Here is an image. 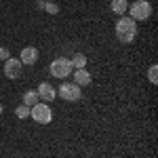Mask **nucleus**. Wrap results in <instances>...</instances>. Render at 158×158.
<instances>
[{
    "mask_svg": "<svg viewBox=\"0 0 158 158\" xmlns=\"http://www.w3.org/2000/svg\"><path fill=\"white\" fill-rule=\"evenodd\" d=\"M114 32H116V38L120 40L122 44H131L135 38H137V23H135L131 17H120L116 21Z\"/></svg>",
    "mask_w": 158,
    "mask_h": 158,
    "instance_id": "1",
    "label": "nucleus"
},
{
    "mask_svg": "<svg viewBox=\"0 0 158 158\" xmlns=\"http://www.w3.org/2000/svg\"><path fill=\"white\" fill-rule=\"evenodd\" d=\"M30 116H32V120L38 122V124H49V122L53 120V110L49 108V103L38 101L36 106L30 108Z\"/></svg>",
    "mask_w": 158,
    "mask_h": 158,
    "instance_id": "2",
    "label": "nucleus"
},
{
    "mask_svg": "<svg viewBox=\"0 0 158 158\" xmlns=\"http://www.w3.org/2000/svg\"><path fill=\"white\" fill-rule=\"evenodd\" d=\"M127 11H131V19L133 21H146L148 17L152 15V6H150V2L148 0H137V2H133Z\"/></svg>",
    "mask_w": 158,
    "mask_h": 158,
    "instance_id": "3",
    "label": "nucleus"
},
{
    "mask_svg": "<svg viewBox=\"0 0 158 158\" xmlns=\"http://www.w3.org/2000/svg\"><path fill=\"white\" fill-rule=\"evenodd\" d=\"M72 61L68 59V57H57V59L51 63V74L55 76V78H65V76H70L72 74Z\"/></svg>",
    "mask_w": 158,
    "mask_h": 158,
    "instance_id": "4",
    "label": "nucleus"
},
{
    "mask_svg": "<svg viewBox=\"0 0 158 158\" xmlns=\"http://www.w3.org/2000/svg\"><path fill=\"white\" fill-rule=\"evenodd\" d=\"M59 97L65 99V101H78V99L82 97V93H80V86L74 85V82H63L59 86Z\"/></svg>",
    "mask_w": 158,
    "mask_h": 158,
    "instance_id": "5",
    "label": "nucleus"
},
{
    "mask_svg": "<svg viewBox=\"0 0 158 158\" xmlns=\"http://www.w3.org/2000/svg\"><path fill=\"white\" fill-rule=\"evenodd\" d=\"M21 70H23V63L19 59L9 57V59L4 61V76H6V78H11V80L19 78V76H21Z\"/></svg>",
    "mask_w": 158,
    "mask_h": 158,
    "instance_id": "6",
    "label": "nucleus"
},
{
    "mask_svg": "<svg viewBox=\"0 0 158 158\" xmlns=\"http://www.w3.org/2000/svg\"><path fill=\"white\" fill-rule=\"evenodd\" d=\"M36 93H38V97L42 99L44 103H51L53 99H57V91H55L49 82H42V85L36 89Z\"/></svg>",
    "mask_w": 158,
    "mask_h": 158,
    "instance_id": "7",
    "label": "nucleus"
},
{
    "mask_svg": "<svg viewBox=\"0 0 158 158\" xmlns=\"http://www.w3.org/2000/svg\"><path fill=\"white\" fill-rule=\"evenodd\" d=\"M19 61H21V63H27V65H34L38 61V49L36 47H23Z\"/></svg>",
    "mask_w": 158,
    "mask_h": 158,
    "instance_id": "8",
    "label": "nucleus"
},
{
    "mask_svg": "<svg viewBox=\"0 0 158 158\" xmlns=\"http://www.w3.org/2000/svg\"><path fill=\"white\" fill-rule=\"evenodd\" d=\"M74 85H78V86H89L91 85V74L86 72V68H80V70H76L74 72Z\"/></svg>",
    "mask_w": 158,
    "mask_h": 158,
    "instance_id": "9",
    "label": "nucleus"
},
{
    "mask_svg": "<svg viewBox=\"0 0 158 158\" xmlns=\"http://www.w3.org/2000/svg\"><path fill=\"white\" fill-rule=\"evenodd\" d=\"M112 13H116V15H122V13H127L129 9V2L127 0H112Z\"/></svg>",
    "mask_w": 158,
    "mask_h": 158,
    "instance_id": "10",
    "label": "nucleus"
},
{
    "mask_svg": "<svg viewBox=\"0 0 158 158\" xmlns=\"http://www.w3.org/2000/svg\"><path fill=\"white\" fill-rule=\"evenodd\" d=\"M38 101H40V97H38L36 91H25V95H23V106L32 108V106H36Z\"/></svg>",
    "mask_w": 158,
    "mask_h": 158,
    "instance_id": "11",
    "label": "nucleus"
},
{
    "mask_svg": "<svg viewBox=\"0 0 158 158\" xmlns=\"http://www.w3.org/2000/svg\"><path fill=\"white\" fill-rule=\"evenodd\" d=\"M70 61H72V68H76V70L86 68V55H82V53H74Z\"/></svg>",
    "mask_w": 158,
    "mask_h": 158,
    "instance_id": "12",
    "label": "nucleus"
},
{
    "mask_svg": "<svg viewBox=\"0 0 158 158\" xmlns=\"http://www.w3.org/2000/svg\"><path fill=\"white\" fill-rule=\"evenodd\" d=\"M42 6H44V11L49 13V15H57V13H59V6H57L55 2H49V0H44V4H42Z\"/></svg>",
    "mask_w": 158,
    "mask_h": 158,
    "instance_id": "13",
    "label": "nucleus"
},
{
    "mask_svg": "<svg viewBox=\"0 0 158 158\" xmlns=\"http://www.w3.org/2000/svg\"><path fill=\"white\" fill-rule=\"evenodd\" d=\"M15 116H17V118H21V120L27 118V116H30V108H27V106H19V108L15 110Z\"/></svg>",
    "mask_w": 158,
    "mask_h": 158,
    "instance_id": "14",
    "label": "nucleus"
},
{
    "mask_svg": "<svg viewBox=\"0 0 158 158\" xmlns=\"http://www.w3.org/2000/svg\"><path fill=\"white\" fill-rule=\"evenodd\" d=\"M158 68L156 65H150V70H148V78H150V82H152V85H156L158 82Z\"/></svg>",
    "mask_w": 158,
    "mask_h": 158,
    "instance_id": "15",
    "label": "nucleus"
},
{
    "mask_svg": "<svg viewBox=\"0 0 158 158\" xmlns=\"http://www.w3.org/2000/svg\"><path fill=\"white\" fill-rule=\"evenodd\" d=\"M11 57V53H9V49H4V47H0V59L2 61H6Z\"/></svg>",
    "mask_w": 158,
    "mask_h": 158,
    "instance_id": "16",
    "label": "nucleus"
},
{
    "mask_svg": "<svg viewBox=\"0 0 158 158\" xmlns=\"http://www.w3.org/2000/svg\"><path fill=\"white\" fill-rule=\"evenodd\" d=\"M0 116H2V103H0Z\"/></svg>",
    "mask_w": 158,
    "mask_h": 158,
    "instance_id": "17",
    "label": "nucleus"
}]
</instances>
